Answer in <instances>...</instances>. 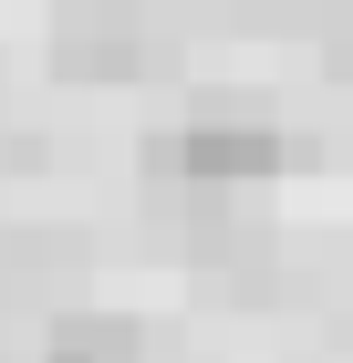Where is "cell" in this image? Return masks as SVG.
Returning a JSON list of instances; mask_svg holds the SVG:
<instances>
[{
  "label": "cell",
  "instance_id": "cell-2",
  "mask_svg": "<svg viewBox=\"0 0 353 363\" xmlns=\"http://www.w3.org/2000/svg\"><path fill=\"white\" fill-rule=\"evenodd\" d=\"M136 52L146 42H136L125 11H104V0H73V11H63V62H73V73H125Z\"/></svg>",
  "mask_w": 353,
  "mask_h": 363
},
{
  "label": "cell",
  "instance_id": "cell-1",
  "mask_svg": "<svg viewBox=\"0 0 353 363\" xmlns=\"http://www.w3.org/2000/svg\"><path fill=\"white\" fill-rule=\"evenodd\" d=\"M177 167H188L197 187H249V177L281 167V135L260 114H197L188 135H177Z\"/></svg>",
  "mask_w": 353,
  "mask_h": 363
},
{
  "label": "cell",
  "instance_id": "cell-3",
  "mask_svg": "<svg viewBox=\"0 0 353 363\" xmlns=\"http://www.w3.org/2000/svg\"><path fill=\"white\" fill-rule=\"evenodd\" d=\"M53 363H94V353H53Z\"/></svg>",
  "mask_w": 353,
  "mask_h": 363
}]
</instances>
